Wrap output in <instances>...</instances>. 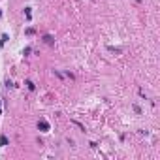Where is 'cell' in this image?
<instances>
[{
  "label": "cell",
  "instance_id": "obj_1",
  "mask_svg": "<svg viewBox=\"0 0 160 160\" xmlns=\"http://www.w3.org/2000/svg\"><path fill=\"white\" fill-rule=\"evenodd\" d=\"M49 123H47V121H40V123H38V130H40V132H49Z\"/></svg>",
  "mask_w": 160,
  "mask_h": 160
},
{
  "label": "cell",
  "instance_id": "obj_2",
  "mask_svg": "<svg viewBox=\"0 0 160 160\" xmlns=\"http://www.w3.org/2000/svg\"><path fill=\"white\" fill-rule=\"evenodd\" d=\"M43 42H45L47 45H55V38H53L51 34H45V36H43Z\"/></svg>",
  "mask_w": 160,
  "mask_h": 160
},
{
  "label": "cell",
  "instance_id": "obj_3",
  "mask_svg": "<svg viewBox=\"0 0 160 160\" xmlns=\"http://www.w3.org/2000/svg\"><path fill=\"white\" fill-rule=\"evenodd\" d=\"M26 87H28V90H34V89H36V85H34L32 81H30V79L26 81Z\"/></svg>",
  "mask_w": 160,
  "mask_h": 160
},
{
  "label": "cell",
  "instance_id": "obj_4",
  "mask_svg": "<svg viewBox=\"0 0 160 160\" xmlns=\"http://www.w3.org/2000/svg\"><path fill=\"white\" fill-rule=\"evenodd\" d=\"M0 145H2V147H4V145H8V138H6V136L0 138Z\"/></svg>",
  "mask_w": 160,
  "mask_h": 160
},
{
  "label": "cell",
  "instance_id": "obj_5",
  "mask_svg": "<svg viewBox=\"0 0 160 160\" xmlns=\"http://www.w3.org/2000/svg\"><path fill=\"white\" fill-rule=\"evenodd\" d=\"M6 42H8V34H4V36H2V40H0V45H4Z\"/></svg>",
  "mask_w": 160,
  "mask_h": 160
},
{
  "label": "cell",
  "instance_id": "obj_6",
  "mask_svg": "<svg viewBox=\"0 0 160 160\" xmlns=\"http://www.w3.org/2000/svg\"><path fill=\"white\" fill-rule=\"evenodd\" d=\"M25 13H26V19H30V17H32V13H30V8H26V9H25Z\"/></svg>",
  "mask_w": 160,
  "mask_h": 160
},
{
  "label": "cell",
  "instance_id": "obj_7",
  "mask_svg": "<svg viewBox=\"0 0 160 160\" xmlns=\"http://www.w3.org/2000/svg\"><path fill=\"white\" fill-rule=\"evenodd\" d=\"M0 17H2V11H0Z\"/></svg>",
  "mask_w": 160,
  "mask_h": 160
}]
</instances>
